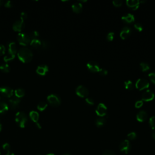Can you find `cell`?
<instances>
[{
    "label": "cell",
    "instance_id": "31",
    "mask_svg": "<svg viewBox=\"0 0 155 155\" xmlns=\"http://www.w3.org/2000/svg\"><path fill=\"white\" fill-rule=\"evenodd\" d=\"M29 35L30 38V39L32 40V39H37L39 35V34L37 31L34 30V31L31 32Z\"/></svg>",
    "mask_w": 155,
    "mask_h": 155
},
{
    "label": "cell",
    "instance_id": "2",
    "mask_svg": "<svg viewBox=\"0 0 155 155\" xmlns=\"http://www.w3.org/2000/svg\"><path fill=\"white\" fill-rule=\"evenodd\" d=\"M15 121L21 128H24L27 123V116L23 111H18L15 115Z\"/></svg>",
    "mask_w": 155,
    "mask_h": 155
},
{
    "label": "cell",
    "instance_id": "29",
    "mask_svg": "<svg viewBox=\"0 0 155 155\" xmlns=\"http://www.w3.org/2000/svg\"><path fill=\"white\" fill-rule=\"evenodd\" d=\"M0 70L3 72L8 73L10 71V67L7 64H3L0 66Z\"/></svg>",
    "mask_w": 155,
    "mask_h": 155
},
{
    "label": "cell",
    "instance_id": "54",
    "mask_svg": "<svg viewBox=\"0 0 155 155\" xmlns=\"http://www.w3.org/2000/svg\"><path fill=\"white\" fill-rule=\"evenodd\" d=\"M0 155H1V151H0Z\"/></svg>",
    "mask_w": 155,
    "mask_h": 155
},
{
    "label": "cell",
    "instance_id": "34",
    "mask_svg": "<svg viewBox=\"0 0 155 155\" xmlns=\"http://www.w3.org/2000/svg\"><path fill=\"white\" fill-rule=\"evenodd\" d=\"M114 37H115V33L113 32H110L108 33L106 37V38H107V41H113Z\"/></svg>",
    "mask_w": 155,
    "mask_h": 155
},
{
    "label": "cell",
    "instance_id": "53",
    "mask_svg": "<svg viewBox=\"0 0 155 155\" xmlns=\"http://www.w3.org/2000/svg\"><path fill=\"white\" fill-rule=\"evenodd\" d=\"M63 155H71V154H68V153H66V154H64Z\"/></svg>",
    "mask_w": 155,
    "mask_h": 155
},
{
    "label": "cell",
    "instance_id": "26",
    "mask_svg": "<svg viewBox=\"0 0 155 155\" xmlns=\"http://www.w3.org/2000/svg\"><path fill=\"white\" fill-rule=\"evenodd\" d=\"M124 86L126 89L132 90L134 88V85L133 84V82L130 80H127L124 82Z\"/></svg>",
    "mask_w": 155,
    "mask_h": 155
},
{
    "label": "cell",
    "instance_id": "30",
    "mask_svg": "<svg viewBox=\"0 0 155 155\" xmlns=\"http://www.w3.org/2000/svg\"><path fill=\"white\" fill-rule=\"evenodd\" d=\"M15 58V55H12L11 54H8L4 57V61L6 63L11 61L12 60H13Z\"/></svg>",
    "mask_w": 155,
    "mask_h": 155
},
{
    "label": "cell",
    "instance_id": "19",
    "mask_svg": "<svg viewBox=\"0 0 155 155\" xmlns=\"http://www.w3.org/2000/svg\"><path fill=\"white\" fill-rule=\"evenodd\" d=\"M8 54L12 55L17 54V47L15 42H11L8 44Z\"/></svg>",
    "mask_w": 155,
    "mask_h": 155
},
{
    "label": "cell",
    "instance_id": "17",
    "mask_svg": "<svg viewBox=\"0 0 155 155\" xmlns=\"http://www.w3.org/2000/svg\"><path fill=\"white\" fill-rule=\"evenodd\" d=\"M9 102V106L12 109H16V108H18V107L19 106V104H20V99L16 97H13L11 99H10V100L8 101Z\"/></svg>",
    "mask_w": 155,
    "mask_h": 155
},
{
    "label": "cell",
    "instance_id": "25",
    "mask_svg": "<svg viewBox=\"0 0 155 155\" xmlns=\"http://www.w3.org/2000/svg\"><path fill=\"white\" fill-rule=\"evenodd\" d=\"M8 110V106L4 102H0V113L3 114Z\"/></svg>",
    "mask_w": 155,
    "mask_h": 155
},
{
    "label": "cell",
    "instance_id": "32",
    "mask_svg": "<svg viewBox=\"0 0 155 155\" xmlns=\"http://www.w3.org/2000/svg\"><path fill=\"white\" fill-rule=\"evenodd\" d=\"M149 124L153 130L155 129V116H151L149 119Z\"/></svg>",
    "mask_w": 155,
    "mask_h": 155
},
{
    "label": "cell",
    "instance_id": "23",
    "mask_svg": "<svg viewBox=\"0 0 155 155\" xmlns=\"http://www.w3.org/2000/svg\"><path fill=\"white\" fill-rule=\"evenodd\" d=\"M106 123V119L104 117L98 118L95 120V124L98 127H101L104 126Z\"/></svg>",
    "mask_w": 155,
    "mask_h": 155
},
{
    "label": "cell",
    "instance_id": "49",
    "mask_svg": "<svg viewBox=\"0 0 155 155\" xmlns=\"http://www.w3.org/2000/svg\"><path fill=\"white\" fill-rule=\"evenodd\" d=\"M6 155H15V154H14L13 153L10 152V153H7L6 154Z\"/></svg>",
    "mask_w": 155,
    "mask_h": 155
},
{
    "label": "cell",
    "instance_id": "36",
    "mask_svg": "<svg viewBox=\"0 0 155 155\" xmlns=\"http://www.w3.org/2000/svg\"><path fill=\"white\" fill-rule=\"evenodd\" d=\"M137 137V135L135 132H130V133H128L127 135V137L130 140H135L136 138Z\"/></svg>",
    "mask_w": 155,
    "mask_h": 155
},
{
    "label": "cell",
    "instance_id": "47",
    "mask_svg": "<svg viewBox=\"0 0 155 155\" xmlns=\"http://www.w3.org/2000/svg\"><path fill=\"white\" fill-rule=\"evenodd\" d=\"M36 125H37V127H38V128H39V129L41 128V124H40L39 123H36Z\"/></svg>",
    "mask_w": 155,
    "mask_h": 155
},
{
    "label": "cell",
    "instance_id": "21",
    "mask_svg": "<svg viewBox=\"0 0 155 155\" xmlns=\"http://www.w3.org/2000/svg\"><path fill=\"white\" fill-rule=\"evenodd\" d=\"M29 116L31 119V120H32L33 122L34 123H38L39 118V115L38 113V112L36 111H31L30 113H29Z\"/></svg>",
    "mask_w": 155,
    "mask_h": 155
},
{
    "label": "cell",
    "instance_id": "40",
    "mask_svg": "<svg viewBox=\"0 0 155 155\" xmlns=\"http://www.w3.org/2000/svg\"><path fill=\"white\" fill-rule=\"evenodd\" d=\"M98 72L101 76H106L108 73L107 70H106V68H100V70H99V71Z\"/></svg>",
    "mask_w": 155,
    "mask_h": 155
},
{
    "label": "cell",
    "instance_id": "24",
    "mask_svg": "<svg viewBox=\"0 0 155 155\" xmlns=\"http://www.w3.org/2000/svg\"><path fill=\"white\" fill-rule=\"evenodd\" d=\"M15 97L20 99L21 98H23L25 95V91L24 89L21 88L17 89L15 90Z\"/></svg>",
    "mask_w": 155,
    "mask_h": 155
},
{
    "label": "cell",
    "instance_id": "7",
    "mask_svg": "<svg viewBox=\"0 0 155 155\" xmlns=\"http://www.w3.org/2000/svg\"><path fill=\"white\" fill-rule=\"evenodd\" d=\"M96 113L99 117H104L107 115V108L104 103H99L96 108Z\"/></svg>",
    "mask_w": 155,
    "mask_h": 155
},
{
    "label": "cell",
    "instance_id": "27",
    "mask_svg": "<svg viewBox=\"0 0 155 155\" xmlns=\"http://www.w3.org/2000/svg\"><path fill=\"white\" fill-rule=\"evenodd\" d=\"M140 67L142 72H145L150 69V65L147 63L142 62L140 64Z\"/></svg>",
    "mask_w": 155,
    "mask_h": 155
},
{
    "label": "cell",
    "instance_id": "9",
    "mask_svg": "<svg viewBox=\"0 0 155 155\" xmlns=\"http://www.w3.org/2000/svg\"><path fill=\"white\" fill-rule=\"evenodd\" d=\"M0 93L4 97L11 98L13 96V90L8 86H3L0 88Z\"/></svg>",
    "mask_w": 155,
    "mask_h": 155
},
{
    "label": "cell",
    "instance_id": "12",
    "mask_svg": "<svg viewBox=\"0 0 155 155\" xmlns=\"http://www.w3.org/2000/svg\"><path fill=\"white\" fill-rule=\"evenodd\" d=\"M132 32V30L131 27L127 26V25H125V26H124L122 29L121 31H120V37L123 39H125L131 35Z\"/></svg>",
    "mask_w": 155,
    "mask_h": 155
},
{
    "label": "cell",
    "instance_id": "28",
    "mask_svg": "<svg viewBox=\"0 0 155 155\" xmlns=\"http://www.w3.org/2000/svg\"><path fill=\"white\" fill-rule=\"evenodd\" d=\"M47 104L46 102H41L38 104L37 108L39 111H44L47 108Z\"/></svg>",
    "mask_w": 155,
    "mask_h": 155
},
{
    "label": "cell",
    "instance_id": "16",
    "mask_svg": "<svg viewBox=\"0 0 155 155\" xmlns=\"http://www.w3.org/2000/svg\"><path fill=\"white\" fill-rule=\"evenodd\" d=\"M37 73L41 76L45 75L49 71V67L46 64H42L39 66L37 68Z\"/></svg>",
    "mask_w": 155,
    "mask_h": 155
},
{
    "label": "cell",
    "instance_id": "10",
    "mask_svg": "<svg viewBox=\"0 0 155 155\" xmlns=\"http://www.w3.org/2000/svg\"><path fill=\"white\" fill-rule=\"evenodd\" d=\"M142 100L143 101H150L151 100H153L154 98V92L151 90H145V92H143V93L142 94Z\"/></svg>",
    "mask_w": 155,
    "mask_h": 155
},
{
    "label": "cell",
    "instance_id": "39",
    "mask_svg": "<svg viewBox=\"0 0 155 155\" xmlns=\"http://www.w3.org/2000/svg\"><path fill=\"white\" fill-rule=\"evenodd\" d=\"M144 104V102L142 100H139V101H137L136 102H135V107L136 108H140Z\"/></svg>",
    "mask_w": 155,
    "mask_h": 155
},
{
    "label": "cell",
    "instance_id": "52",
    "mask_svg": "<svg viewBox=\"0 0 155 155\" xmlns=\"http://www.w3.org/2000/svg\"><path fill=\"white\" fill-rule=\"evenodd\" d=\"M46 155H55V154H53V153H49V154H46Z\"/></svg>",
    "mask_w": 155,
    "mask_h": 155
},
{
    "label": "cell",
    "instance_id": "8",
    "mask_svg": "<svg viewBox=\"0 0 155 155\" xmlns=\"http://www.w3.org/2000/svg\"><path fill=\"white\" fill-rule=\"evenodd\" d=\"M119 149L121 152L125 154H127L131 149V145L130 141L127 140L122 141L119 145Z\"/></svg>",
    "mask_w": 155,
    "mask_h": 155
},
{
    "label": "cell",
    "instance_id": "42",
    "mask_svg": "<svg viewBox=\"0 0 155 155\" xmlns=\"http://www.w3.org/2000/svg\"><path fill=\"white\" fill-rule=\"evenodd\" d=\"M49 46V42L46 41H43L41 43V47L43 49H46L48 48Z\"/></svg>",
    "mask_w": 155,
    "mask_h": 155
},
{
    "label": "cell",
    "instance_id": "51",
    "mask_svg": "<svg viewBox=\"0 0 155 155\" xmlns=\"http://www.w3.org/2000/svg\"><path fill=\"white\" fill-rule=\"evenodd\" d=\"M3 3V2L1 1V0H0V6L2 5V4Z\"/></svg>",
    "mask_w": 155,
    "mask_h": 155
},
{
    "label": "cell",
    "instance_id": "15",
    "mask_svg": "<svg viewBox=\"0 0 155 155\" xmlns=\"http://www.w3.org/2000/svg\"><path fill=\"white\" fill-rule=\"evenodd\" d=\"M127 5L133 8V10L135 11L140 7V2L139 0H127L126 1Z\"/></svg>",
    "mask_w": 155,
    "mask_h": 155
},
{
    "label": "cell",
    "instance_id": "35",
    "mask_svg": "<svg viewBox=\"0 0 155 155\" xmlns=\"http://www.w3.org/2000/svg\"><path fill=\"white\" fill-rule=\"evenodd\" d=\"M135 28L139 32H141L143 30V26L141 23H136L134 25Z\"/></svg>",
    "mask_w": 155,
    "mask_h": 155
},
{
    "label": "cell",
    "instance_id": "3",
    "mask_svg": "<svg viewBox=\"0 0 155 155\" xmlns=\"http://www.w3.org/2000/svg\"><path fill=\"white\" fill-rule=\"evenodd\" d=\"M47 99L49 104L53 107H58L61 104V98L56 94H49Z\"/></svg>",
    "mask_w": 155,
    "mask_h": 155
},
{
    "label": "cell",
    "instance_id": "38",
    "mask_svg": "<svg viewBox=\"0 0 155 155\" xmlns=\"http://www.w3.org/2000/svg\"><path fill=\"white\" fill-rule=\"evenodd\" d=\"M149 77L150 80H151V81L155 84V72H151L150 73L149 75H148Z\"/></svg>",
    "mask_w": 155,
    "mask_h": 155
},
{
    "label": "cell",
    "instance_id": "44",
    "mask_svg": "<svg viewBox=\"0 0 155 155\" xmlns=\"http://www.w3.org/2000/svg\"><path fill=\"white\" fill-rule=\"evenodd\" d=\"M6 49L5 47L3 44H0V56L3 55L5 54Z\"/></svg>",
    "mask_w": 155,
    "mask_h": 155
},
{
    "label": "cell",
    "instance_id": "5",
    "mask_svg": "<svg viewBox=\"0 0 155 155\" xmlns=\"http://www.w3.org/2000/svg\"><path fill=\"white\" fill-rule=\"evenodd\" d=\"M135 86L137 89L142 90L149 88L150 86V83L145 78H140L136 81Z\"/></svg>",
    "mask_w": 155,
    "mask_h": 155
},
{
    "label": "cell",
    "instance_id": "45",
    "mask_svg": "<svg viewBox=\"0 0 155 155\" xmlns=\"http://www.w3.org/2000/svg\"><path fill=\"white\" fill-rule=\"evenodd\" d=\"M102 155H116L115 152L111 150H106L104 153H103Z\"/></svg>",
    "mask_w": 155,
    "mask_h": 155
},
{
    "label": "cell",
    "instance_id": "50",
    "mask_svg": "<svg viewBox=\"0 0 155 155\" xmlns=\"http://www.w3.org/2000/svg\"><path fill=\"white\" fill-rule=\"evenodd\" d=\"M2 130V124H1V123H0V132Z\"/></svg>",
    "mask_w": 155,
    "mask_h": 155
},
{
    "label": "cell",
    "instance_id": "43",
    "mask_svg": "<svg viewBox=\"0 0 155 155\" xmlns=\"http://www.w3.org/2000/svg\"><path fill=\"white\" fill-rule=\"evenodd\" d=\"M27 18V14L24 12H23L21 13V15H20V20H23V21H24L25 20H26Z\"/></svg>",
    "mask_w": 155,
    "mask_h": 155
},
{
    "label": "cell",
    "instance_id": "18",
    "mask_svg": "<svg viewBox=\"0 0 155 155\" xmlns=\"http://www.w3.org/2000/svg\"><path fill=\"white\" fill-rule=\"evenodd\" d=\"M122 20L127 23H132L135 21V17L132 13H127L122 16Z\"/></svg>",
    "mask_w": 155,
    "mask_h": 155
},
{
    "label": "cell",
    "instance_id": "13",
    "mask_svg": "<svg viewBox=\"0 0 155 155\" xmlns=\"http://www.w3.org/2000/svg\"><path fill=\"white\" fill-rule=\"evenodd\" d=\"M25 27V24H24V21L21 20H18L16 21L13 24V25H12V28H13V30L14 31H16V32H21L23 29Z\"/></svg>",
    "mask_w": 155,
    "mask_h": 155
},
{
    "label": "cell",
    "instance_id": "22",
    "mask_svg": "<svg viewBox=\"0 0 155 155\" xmlns=\"http://www.w3.org/2000/svg\"><path fill=\"white\" fill-rule=\"evenodd\" d=\"M41 43H42V42L38 38H37V39H32L30 41V44L32 47L38 49V48L41 47Z\"/></svg>",
    "mask_w": 155,
    "mask_h": 155
},
{
    "label": "cell",
    "instance_id": "4",
    "mask_svg": "<svg viewBox=\"0 0 155 155\" xmlns=\"http://www.w3.org/2000/svg\"><path fill=\"white\" fill-rule=\"evenodd\" d=\"M17 39L20 44L24 46L28 45L31 41L29 35L24 33H19L17 36Z\"/></svg>",
    "mask_w": 155,
    "mask_h": 155
},
{
    "label": "cell",
    "instance_id": "20",
    "mask_svg": "<svg viewBox=\"0 0 155 155\" xmlns=\"http://www.w3.org/2000/svg\"><path fill=\"white\" fill-rule=\"evenodd\" d=\"M72 10L75 13H80L82 11V4L80 2H77L72 4Z\"/></svg>",
    "mask_w": 155,
    "mask_h": 155
},
{
    "label": "cell",
    "instance_id": "1",
    "mask_svg": "<svg viewBox=\"0 0 155 155\" xmlns=\"http://www.w3.org/2000/svg\"><path fill=\"white\" fill-rule=\"evenodd\" d=\"M17 55L20 61L24 63L30 62L33 58L32 51L26 47L21 48L17 51Z\"/></svg>",
    "mask_w": 155,
    "mask_h": 155
},
{
    "label": "cell",
    "instance_id": "41",
    "mask_svg": "<svg viewBox=\"0 0 155 155\" xmlns=\"http://www.w3.org/2000/svg\"><path fill=\"white\" fill-rule=\"evenodd\" d=\"M113 4L115 7H120L121 6L123 1L121 0H114V1H113Z\"/></svg>",
    "mask_w": 155,
    "mask_h": 155
},
{
    "label": "cell",
    "instance_id": "11",
    "mask_svg": "<svg viewBox=\"0 0 155 155\" xmlns=\"http://www.w3.org/2000/svg\"><path fill=\"white\" fill-rule=\"evenodd\" d=\"M87 67L92 72H98L101 68L98 63L94 61L88 62L87 64Z\"/></svg>",
    "mask_w": 155,
    "mask_h": 155
},
{
    "label": "cell",
    "instance_id": "6",
    "mask_svg": "<svg viewBox=\"0 0 155 155\" xmlns=\"http://www.w3.org/2000/svg\"><path fill=\"white\" fill-rule=\"evenodd\" d=\"M76 93L77 95L79 96L80 97L84 98V97H87L89 95V91L85 86L83 85H80L76 87Z\"/></svg>",
    "mask_w": 155,
    "mask_h": 155
},
{
    "label": "cell",
    "instance_id": "14",
    "mask_svg": "<svg viewBox=\"0 0 155 155\" xmlns=\"http://www.w3.org/2000/svg\"><path fill=\"white\" fill-rule=\"evenodd\" d=\"M148 113L145 110H141L136 115V119L139 122H144L147 119Z\"/></svg>",
    "mask_w": 155,
    "mask_h": 155
},
{
    "label": "cell",
    "instance_id": "46",
    "mask_svg": "<svg viewBox=\"0 0 155 155\" xmlns=\"http://www.w3.org/2000/svg\"><path fill=\"white\" fill-rule=\"evenodd\" d=\"M12 6H13L12 1H10V0H8V1H6L4 3V6L6 7H8V8L12 7Z\"/></svg>",
    "mask_w": 155,
    "mask_h": 155
},
{
    "label": "cell",
    "instance_id": "37",
    "mask_svg": "<svg viewBox=\"0 0 155 155\" xmlns=\"http://www.w3.org/2000/svg\"><path fill=\"white\" fill-rule=\"evenodd\" d=\"M85 102L87 104H88L89 105L92 106L94 104V99L90 97H88V98H85Z\"/></svg>",
    "mask_w": 155,
    "mask_h": 155
},
{
    "label": "cell",
    "instance_id": "48",
    "mask_svg": "<svg viewBox=\"0 0 155 155\" xmlns=\"http://www.w3.org/2000/svg\"><path fill=\"white\" fill-rule=\"evenodd\" d=\"M151 136H152V137H153V138L155 140V130H154V131L152 132Z\"/></svg>",
    "mask_w": 155,
    "mask_h": 155
},
{
    "label": "cell",
    "instance_id": "33",
    "mask_svg": "<svg viewBox=\"0 0 155 155\" xmlns=\"http://www.w3.org/2000/svg\"><path fill=\"white\" fill-rule=\"evenodd\" d=\"M3 149L5 151H6V153L11 152V145L8 143H4L3 145Z\"/></svg>",
    "mask_w": 155,
    "mask_h": 155
}]
</instances>
